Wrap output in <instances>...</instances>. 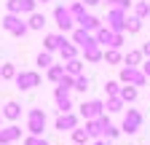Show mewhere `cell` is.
Masks as SVG:
<instances>
[{
    "label": "cell",
    "mask_w": 150,
    "mask_h": 145,
    "mask_svg": "<svg viewBox=\"0 0 150 145\" xmlns=\"http://www.w3.org/2000/svg\"><path fill=\"white\" fill-rule=\"evenodd\" d=\"M16 89H22V92H30V89L40 86V75H38L35 70H24V72H16Z\"/></svg>",
    "instance_id": "obj_2"
},
{
    "label": "cell",
    "mask_w": 150,
    "mask_h": 145,
    "mask_svg": "<svg viewBox=\"0 0 150 145\" xmlns=\"http://www.w3.org/2000/svg\"><path fill=\"white\" fill-rule=\"evenodd\" d=\"M139 59H142V51H129V54H126V65H129V67H137Z\"/></svg>",
    "instance_id": "obj_29"
},
{
    "label": "cell",
    "mask_w": 150,
    "mask_h": 145,
    "mask_svg": "<svg viewBox=\"0 0 150 145\" xmlns=\"http://www.w3.org/2000/svg\"><path fill=\"white\" fill-rule=\"evenodd\" d=\"M67 41H64V35L62 32H54V35H46V51L51 54V51H59L62 46H64Z\"/></svg>",
    "instance_id": "obj_14"
},
{
    "label": "cell",
    "mask_w": 150,
    "mask_h": 145,
    "mask_svg": "<svg viewBox=\"0 0 150 145\" xmlns=\"http://www.w3.org/2000/svg\"><path fill=\"white\" fill-rule=\"evenodd\" d=\"M139 27H142V19H137V16L126 19V30H129V32H139Z\"/></svg>",
    "instance_id": "obj_31"
},
{
    "label": "cell",
    "mask_w": 150,
    "mask_h": 145,
    "mask_svg": "<svg viewBox=\"0 0 150 145\" xmlns=\"http://www.w3.org/2000/svg\"><path fill=\"white\" fill-rule=\"evenodd\" d=\"M27 129H30V134L43 137V129H46V110H43V107H30V113H27Z\"/></svg>",
    "instance_id": "obj_1"
},
{
    "label": "cell",
    "mask_w": 150,
    "mask_h": 145,
    "mask_svg": "<svg viewBox=\"0 0 150 145\" xmlns=\"http://www.w3.org/2000/svg\"><path fill=\"white\" fill-rule=\"evenodd\" d=\"M139 129H142V113L134 110V107H129V113L123 116V126H121V132H126V134H137Z\"/></svg>",
    "instance_id": "obj_3"
},
{
    "label": "cell",
    "mask_w": 150,
    "mask_h": 145,
    "mask_svg": "<svg viewBox=\"0 0 150 145\" xmlns=\"http://www.w3.org/2000/svg\"><path fill=\"white\" fill-rule=\"evenodd\" d=\"M107 124H110L107 116H99V118H94V121H86V134H88V140H102Z\"/></svg>",
    "instance_id": "obj_4"
},
{
    "label": "cell",
    "mask_w": 150,
    "mask_h": 145,
    "mask_svg": "<svg viewBox=\"0 0 150 145\" xmlns=\"http://www.w3.org/2000/svg\"><path fill=\"white\" fill-rule=\"evenodd\" d=\"M70 14H72V19H75V22H81L83 16H86V8H83V3H72V6H70Z\"/></svg>",
    "instance_id": "obj_26"
},
{
    "label": "cell",
    "mask_w": 150,
    "mask_h": 145,
    "mask_svg": "<svg viewBox=\"0 0 150 145\" xmlns=\"http://www.w3.org/2000/svg\"><path fill=\"white\" fill-rule=\"evenodd\" d=\"M38 65H40V67H51L54 62H51V54L48 51H40V54H38Z\"/></svg>",
    "instance_id": "obj_33"
},
{
    "label": "cell",
    "mask_w": 150,
    "mask_h": 145,
    "mask_svg": "<svg viewBox=\"0 0 150 145\" xmlns=\"http://www.w3.org/2000/svg\"><path fill=\"white\" fill-rule=\"evenodd\" d=\"M3 27L8 30V32H13V35H19V38H22V35H27V24L22 22V16H16V14H8V16H3Z\"/></svg>",
    "instance_id": "obj_6"
},
{
    "label": "cell",
    "mask_w": 150,
    "mask_h": 145,
    "mask_svg": "<svg viewBox=\"0 0 150 145\" xmlns=\"http://www.w3.org/2000/svg\"><path fill=\"white\" fill-rule=\"evenodd\" d=\"M99 27H102V22L97 19V16H88L86 14L83 19H81V30H86V32H97Z\"/></svg>",
    "instance_id": "obj_17"
},
{
    "label": "cell",
    "mask_w": 150,
    "mask_h": 145,
    "mask_svg": "<svg viewBox=\"0 0 150 145\" xmlns=\"http://www.w3.org/2000/svg\"><path fill=\"white\" fill-rule=\"evenodd\" d=\"M35 0H22V14H35Z\"/></svg>",
    "instance_id": "obj_36"
},
{
    "label": "cell",
    "mask_w": 150,
    "mask_h": 145,
    "mask_svg": "<svg viewBox=\"0 0 150 145\" xmlns=\"http://www.w3.org/2000/svg\"><path fill=\"white\" fill-rule=\"evenodd\" d=\"M19 137H22V129H19L16 124L6 126V129H0V145H13Z\"/></svg>",
    "instance_id": "obj_11"
},
{
    "label": "cell",
    "mask_w": 150,
    "mask_h": 145,
    "mask_svg": "<svg viewBox=\"0 0 150 145\" xmlns=\"http://www.w3.org/2000/svg\"><path fill=\"white\" fill-rule=\"evenodd\" d=\"M43 24H46V16H43V14H38V11L30 14V22H27L30 30H43Z\"/></svg>",
    "instance_id": "obj_20"
},
{
    "label": "cell",
    "mask_w": 150,
    "mask_h": 145,
    "mask_svg": "<svg viewBox=\"0 0 150 145\" xmlns=\"http://www.w3.org/2000/svg\"><path fill=\"white\" fill-rule=\"evenodd\" d=\"M134 11H137V19H142V16H147V14H150V3H137V8H134Z\"/></svg>",
    "instance_id": "obj_35"
},
{
    "label": "cell",
    "mask_w": 150,
    "mask_h": 145,
    "mask_svg": "<svg viewBox=\"0 0 150 145\" xmlns=\"http://www.w3.org/2000/svg\"><path fill=\"white\" fill-rule=\"evenodd\" d=\"M54 19H56V24H59V30H62V32H72V14H70V8L56 6Z\"/></svg>",
    "instance_id": "obj_8"
},
{
    "label": "cell",
    "mask_w": 150,
    "mask_h": 145,
    "mask_svg": "<svg viewBox=\"0 0 150 145\" xmlns=\"http://www.w3.org/2000/svg\"><path fill=\"white\" fill-rule=\"evenodd\" d=\"M105 107H107L110 113H121V110H123V100H121V97H107Z\"/></svg>",
    "instance_id": "obj_23"
},
{
    "label": "cell",
    "mask_w": 150,
    "mask_h": 145,
    "mask_svg": "<svg viewBox=\"0 0 150 145\" xmlns=\"http://www.w3.org/2000/svg\"><path fill=\"white\" fill-rule=\"evenodd\" d=\"M64 75H72V78L83 75V62H81V59H70V62H64Z\"/></svg>",
    "instance_id": "obj_16"
},
{
    "label": "cell",
    "mask_w": 150,
    "mask_h": 145,
    "mask_svg": "<svg viewBox=\"0 0 150 145\" xmlns=\"http://www.w3.org/2000/svg\"><path fill=\"white\" fill-rule=\"evenodd\" d=\"M81 116H83L86 121H94V118L105 116V102H99V100H88V102H83V105H81Z\"/></svg>",
    "instance_id": "obj_5"
},
{
    "label": "cell",
    "mask_w": 150,
    "mask_h": 145,
    "mask_svg": "<svg viewBox=\"0 0 150 145\" xmlns=\"http://www.w3.org/2000/svg\"><path fill=\"white\" fill-rule=\"evenodd\" d=\"M83 3H86V6H97L99 0H83Z\"/></svg>",
    "instance_id": "obj_39"
},
{
    "label": "cell",
    "mask_w": 150,
    "mask_h": 145,
    "mask_svg": "<svg viewBox=\"0 0 150 145\" xmlns=\"http://www.w3.org/2000/svg\"><path fill=\"white\" fill-rule=\"evenodd\" d=\"M0 118H3V113H0Z\"/></svg>",
    "instance_id": "obj_42"
},
{
    "label": "cell",
    "mask_w": 150,
    "mask_h": 145,
    "mask_svg": "<svg viewBox=\"0 0 150 145\" xmlns=\"http://www.w3.org/2000/svg\"><path fill=\"white\" fill-rule=\"evenodd\" d=\"M59 54H62V59H64V62H70V59H78V48H75L72 43H64V46L59 48Z\"/></svg>",
    "instance_id": "obj_22"
},
{
    "label": "cell",
    "mask_w": 150,
    "mask_h": 145,
    "mask_svg": "<svg viewBox=\"0 0 150 145\" xmlns=\"http://www.w3.org/2000/svg\"><path fill=\"white\" fill-rule=\"evenodd\" d=\"M105 92H107V97H118L121 94V83L118 81H107L105 83Z\"/></svg>",
    "instance_id": "obj_28"
},
{
    "label": "cell",
    "mask_w": 150,
    "mask_h": 145,
    "mask_svg": "<svg viewBox=\"0 0 150 145\" xmlns=\"http://www.w3.org/2000/svg\"><path fill=\"white\" fill-rule=\"evenodd\" d=\"M94 145H110V142H105V140H97V142H94Z\"/></svg>",
    "instance_id": "obj_40"
},
{
    "label": "cell",
    "mask_w": 150,
    "mask_h": 145,
    "mask_svg": "<svg viewBox=\"0 0 150 145\" xmlns=\"http://www.w3.org/2000/svg\"><path fill=\"white\" fill-rule=\"evenodd\" d=\"M24 145H48L46 137H38V134H27L24 137Z\"/></svg>",
    "instance_id": "obj_30"
},
{
    "label": "cell",
    "mask_w": 150,
    "mask_h": 145,
    "mask_svg": "<svg viewBox=\"0 0 150 145\" xmlns=\"http://www.w3.org/2000/svg\"><path fill=\"white\" fill-rule=\"evenodd\" d=\"M62 78H64V65H51V67H48V81L59 83Z\"/></svg>",
    "instance_id": "obj_19"
},
{
    "label": "cell",
    "mask_w": 150,
    "mask_h": 145,
    "mask_svg": "<svg viewBox=\"0 0 150 145\" xmlns=\"http://www.w3.org/2000/svg\"><path fill=\"white\" fill-rule=\"evenodd\" d=\"M56 132H72V129H78V116H72V113H62L59 118H56Z\"/></svg>",
    "instance_id": "obj_10"
},
{
    "label": "cell",
    "mask_w": 150,
    "mask_h": 145,
    "mask_svg": "<svg viewBox=\"0 0 150 145\" xmlns=\"http://www.w3.org/2000/svg\"><path fill=\"white\" fill-rule=\"evenodd\" d=\"M102 59H105L107 65H118V62H121V54H118V48H107V51L102 54Z\"/></svg>",
    "instance_id": "obj_24"
},
{
    "label": "cell",
    "mask_w": 150,
    "mask_h": 145,
    "mask_svg": "<svg viewBox=\"0 0 150 145\" xmlns=\"http://www.w3.org/2000/svg\"><path fill=\"white\" fill-rule=\"evenodd\" d=\"M16 78V67L13 65H0V81H11Z\"/></svg>",
    "instance_id": "obj_25"
},
{
    "label": "cell",
    "mask_w": 150,
    "mask_h": 145,
    "mask_svg": "<svg viewBox=\"0 0 150 145\" xmlns=\"http://www.w3.org/2000/svg\"><path fill=\"white\" fill-rule=\"evenodd\" d=\"M107 30H112V32L126 30V16H123L121 8H112V11H110V16H107Z\"/></svg>",
    "instance_id": "obj_9"
},
{
    "label": "cell",
    "mask_w": 150,
    "mask_h": 145,
    "mask_svg": "<svg viewBox=\"0 0 150 145\" xmlns=\"http://www.w3.org/2000/svg\"><path fill=\"white\" fill-rule=\"evenodd\" d=\"M35 3H48V0H35Z\"/></svg>",
    "instance_id": "obj_41"
},
{
    "label": "cell",
    "mask_w": 150,
    "mask_h": 145,
    "mask_svg": "<svg viewBox=\"0 0 150 145\" xmlns=\"http://www.w3.org/2000/svg\"><path fill=\"white\" fill-rule=\"evenodd\" d=\"M142 72H145V78H150V62H145V65H142Z\"/></svg>",
    "instance_id": "obj_37"
},
{
    "label": "cell",
    "mask_w": 150,
    "mask_h": 145,
    "mask_svg": "<svg viewBox=\"0 0 150 145\" xmlns=\"http://www.w3.org/2000/svg\"><path fill=\"white\" fill-rule=\"evenodd\" d=\"M72 142H75V145H86V142H88L86 129H72Z\"/></svg>",
    "instance_id": "obj_27"
},
{
    "label": "cell",
    "mask_w": 150,
    "mask_h": 145,
    "mask_svg": "<svg viewBox=\"0 0 150 145\" xmlns=\"http://www.w3.org/2000/svg\"><path fill=\"white\" fill-rule=\"evenodd\" d=\"M121 81L123 83H129V86H145V72L139 70V67H123L121 70Z\"/></svg>",
    "instance_id": "obj_7"
},
{
    "label": "cell",
    "mask_w": 150,
    "mask_h": 145,
    "mask_svg": "<svg viewBox=\"0 0 150 145\" xmlns=\"http://www.w3.org/2000/svg\"><path fill=\"white\" fill-rule=\"evenodd\" d=\"M118 134H121L118 126H112V124H107V126H105V137H107V140H115ZM105 137H102V140H105Z\"/></svg>",
    "instance_id": "obj_32"
},
{
    "label": "cell",
    "mask_w": 150,
    "mask_h": 145,
    "mask_svg": "<svg viewBox=\"0 0 150 145\" xmlns=\"http://www.w3.org/2000/svg\"><path fill=\"white\" fill-rule=\"evenodd\" d=\"M54 97H56V107H59V113H72V102H70V92H64V89H59V86H56Z\"/></svg>",
    "instance_id": "obj_12"
},
{
    "label": "cell",
    "mask_w": 150,
    "mask_h": 145,
    "mask_svg": "<svg viewBox=\"0 0 150 145\" xmlns=\"http://www.w3.org/2000/svg\"><path fill=\"white\" fill-rule=\"evenodd\" d=\"M72 89H75V92H86V89H88V78H86V75H78Z\"/></svg>",
    "instance_id": "obj_34"
},
{
    "label": "cell",
    "mask_w": 150,
    "mask_h": 145,
    "mask_svg": "<svg viewBox=\"0 0 150 145\" xmlns=\"http://www.w3.org/2000/svg\"><path fill=\"white\" fill-rule=\"evenodd\" d=\"M72 41L78 43L81 48H88V46L97 43V41H94V35H91V32H86V30H81V27H78V30H72Z\"/></svg>",
    "instance_id": "obj_13"
},
{
    "label": "cell",
    "mask_w": 150,
    "mask_h": 145,
    "mask_svg": "<svg viewBox=\"0 0 150 145\" xmlns=\"http://www.w3.org/2000/svg\"><path fill=\"white\" fill-rule=\"evenodd\" d=\"M83 54H86V59H88V62H102V54H105V51H102L97 43H94V46L83 48Z\"/></svg>",
    "instance_id": "obj_18"
},
{
    "label": "cell",
    "mask_w": 150,
    "mask_h": 145,
    "mask_svg": "<svg viewBox=\"0 0 150 145\" xmlns=\"http://www.w3.org/2000/svg\"><path fill=\"white\" fill-rule=\"evenodd\" d=\"M121 100H123V105L126 102H134L137 100V86H121V94H118Z\"/></svg>",
    "instance_id": "obj_21"
},
{
    "label": "cell",
    "mask_w": 150,
    "mask_h": 145,
    "mask_svg": "<svg viewBox=\"0 0 150 145\" xmlns=\"http://www.w3.org/2000/svg\"><path fill=\"white\" fill-rule=\"evenodd\" d=\"M0 113H3V118H8V121H16L19 116H22V105L11 100V102L3 105V110H0Z\"/></svg>",
    "instance_id": "obj_15"
},
{
    "label": "cell",
    "mask_w": 150,
    "mask_h": 145,
    "mask_svg": "<svg viewBox=\"0 0 150 145\" xmlns=\"http://www.w3.org/2000/svg\"><path fill=\"white\" fill-rule=\"evenodd\" d=\"M142 54H145V57H150V43H145V46H142Z\"/></svg>",
    "instance_id": "obj_38"
}]
</instances>
